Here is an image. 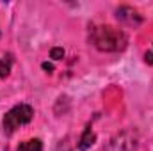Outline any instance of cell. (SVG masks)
<instances>
[{
    "label": "cell",
    "mask_w": 153,
    "mask_h": 151,
    "mask_svg": "<svg viewBox=\"0 0 153 151\" xmlns=\"http://www.w3.org/2000/svg\"><path fill=\"white\" fill-rule=\"evenodd\" d=\"M89 41L100 52H121L126 48L128 38L121 29H116L111 25H98L91 29Z\"/></svg>",
    "instance_id": "6da1fadb"
},
{
    "label": "cell",
    "mask_w": 153,
    "mask_h": 151,
    "mask_svg": "<svg viewBox=\"0 0 153 151\" xmlns=\"http://www.w3.org/2000/svg\"><path fill=\"white\" fill-rule=\"evenodd\" d=\"M32 117H34V110H32L30 105L22 103V105L13 107L2 119V132H4V135H13L20 126L29 124L32 121Z\"/></svg>",
    "instance_id": "7a4b0ae2"
},
{
    "label": "cell",
    "mask_w": 153,
    "mask_h": 151,
    "mask_svg": "<svg viewBox=\"0 0 153 151\" xmlns=\"http://www.w3.org/2000/svg\"><path fill=\"white\" fill-rule=\"evenodd\" d=\"M116 18H117L121 23H125V25H134V27L141 25V21H143L141 14H139L135 9L128 7V5L117 7V9H116Z\"/></svg>",
    "instance_id": "3957f363"
},
{
    "label": "cell",
    "mask_w": 153,
    "mask_h": 151,
    "mask_svg": "<svg viewBox=\"0 0 153 151\" xmlns=\"http://www.w3.org/2000/svg\"><path fill=\"white\" fill-rule=\"evenodd\" d=\"M94 141H96L94 132H93L91 128H85V130H84V133H82V137H80V141H78V150H80V151L89 150V148L94 144Z\"/></svg>",
    "instance_id": "277c9868"
},
{
    "label": "cell",
    "mask_w": 153,
    "mask_h": 151,
    "mask_svg": "<svg viewBox=\"0 0 153 151\" xmlns=\"http://www.w3.org/2000/svg\"><path fill=\"white\" fill-rule=\"evenodd\" d=\"M16 151H43V144L39 139H29V141H23Z\"/></svg>",
    "instance_id": "5b68a950"
},
{
    "label": "cell",
    "mask_w": 153,
    "mask_h": 151,
    "mask_svg": "<svg viewBox=\"0 0 153 151\" xmlns=\"http://www.w3.org/2000/svg\"><path fill=\"white\" fill-rule=\"evenodd\" d=\"M9 71H11V61L0 57V78H5L9 75Z\"/></svg>",
    "instance_id": "8992f818"
},
{
    "label": "cell",
    "mask_w": 153,
    "mask_h": 151,
    "mask_svg": "<svg viewBox=\"0 0 153 151\" xmlns=\"http://www.w3.org/2000/svg\"><path fill=\"white\" fill-rule=\"evenodd\" d=\"M50 57H52L53 61H61V59L64 57V50H62V48H59V46H55V48H52Z\"/></svg>",
    "instance_id": "52a82bcc"
},
{
    "label": "cell",
    "mask_w": 153,
    "mask_h": 151,
    "mask_svg": "<svg viewBox=\"0 0 153 151\" xmlns=\"http://www.w3.org/2000/svg\"><path fill=\"white\" fill-rule=\"evenodd\" d=\"M144 61H146L150 66H153V52H146V53H144Z\"/></svg>",
    "instance_id": "ba28073f"
},
{
    "label": "cell",
    "mask_w": 153,
    "mask_h": 151,
    "mask_svg": "<svg viewBox=\"0 0 153 151\" xmlns=\"http://www.w3.org/2000/svg\"><path fill=\"white\" fill-rule=\"evenodd\" d=\"M43 70H46V71H52V70H53V66H52V64H48V62H43Z\"/></svg>",
    "instance_id": "9c48e42d"
}]
</instances>
